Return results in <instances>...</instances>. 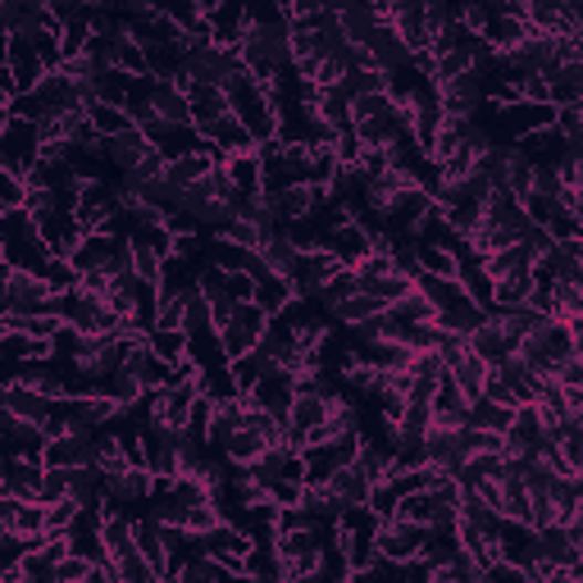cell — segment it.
Instances as JSON below:
<instances>
[{"mask_svg": "<svg viewBox=\"0 0 583 583\" xmlns=\"http://www.w3.org/2000/svg\"><path fill=\"white\" fill-rule=\"evenodd\" d=\"M146 337H150V346H155V352H160L169 365H178V361L191 356V337H187V329H150Z\"/></svg>", "mask_w": 583, "mask_h": 583, "instance_id": "45", "label": "cell"}, {"mask_svg": "<svg viewBox=\"0 0 583 583\" xmlns=\"http://www.w3.org/2000/svg\"><path fill=\"white\" fill-rule=\"evenodd\" d=\"M579 264H583V238H579Z\"/></svg>", "mask_w": 583, "mask_h": 583, "instance_id": "62", "label": "cell"}, {"mask_svg": "<svg viewBox=\"0 0 583 583\" xmlns=\"http://www.w3.org/2000/svg\"><path fill=\"white\" fill-rule=\"evenodd\" d=\"M556 128L570 142V155H583V105H561L556 110Z\"/></svg>", "mask_w": 583, "mask_h": 583, "instance_id": "50", "label": "cell"}, {"mask_svg": "<svg viewBox=\"0 0 583 583\" xmlns=\"http://www.w3.org/2000/svg\"><path fill=\"white\" fill-rule=\"evenodd\" d=\"M516 419V406H501L492 397H479L470 402V429H488V434H507Z\"/></svg>", "mask_w": 583, "mask_h": 583, "instance_id": "39", "label": "cell"}, {"mask_svg": "<svg viewBox=\"0 0 583 583\" xmlns=\"http://www.w3.org/2000/svg\"><path fill=\"white\" fill-rule=\"evenodd\" d=\"M223 96H228L232 114H238V119L251 128L256 146L279 137V105H274V96H269V87L247 69V60H238V64H232V73L223 77Z\"/></svg>", "mask_w": 583, "mask_h": 583, "instance_id": "2", "label": "cell"}, {"mask_svg": "<svg viewBox=\"0 0 583 583\" xmlns=\"http://www.w3.org/2000/svg\"><path fill=\"white\" fill-rule=\"evenodd\" d=\"M0 438H6V451L14 456H32V460H42L51 434L42 429V424H32L23 415H10V410H0Z\"/></svg>", "mask_w": 583, "mask_h": 583, "instance_id": "22", "label": "cell"}, {"mask_svg": "<svg viewBox=\"0 0 583 583\" xmlns=\"http://www.w3.org/2000/svg\"><path fill=\"white\" fill-rule=\"evenodd\" d=\"M37 160H42V128L23 114H6V124H0V169L28 178Z\"/></svg>", "mask_w": 583, "mask_h": 583, "instance_id": "6", "label": "cell"}, {"mask_svg": "<svg viewBox=\"0 0 583 583\" xmlns=\"http://www.w3.org/2000/svg\"><path fill=\"white\" fill-rule=\"evenodd\" d=\"M329 410H333V393H324V387H310V383H296L288 424H296V429H305V434H315L320 424L329 419Z\"/></svg>", "mask_w": 583, "mask_h": 583, "instance_id": "24", "label": "cell"}, {"mask_svg": "<svg viewBox=\"0 0 583 583\" xmlns=\"http://www.w3.org/2000/svg\"><path fill=\"white\" fill-rule=\"evenodd\" d=\"M160 10H165L174 23H183V32H191L197 23H206V19H210V14L197 6V0H160Z\"/></svg>", "mask_w": 583, "mask_h": 583, "instance_id": "54", "label": "cell"}, {"mask_svg": "<svg viewBox=\"0 0 583 583\" xmlns=\"http://www.w3.org/2000/svg\"><path fill=\"white\" fill-rule=\"evenodd\" d=\"M356 292H361V274H356V269H346V264H342L337 274L320 288V305H324V310H333V305H342L346 296H356Z\"/></svg>", "mask_w": 583, "mask_h": 583, "instance_id": "47", "label": "cell"}, {"mask_svg": "<svg viewBox=\"0 0 583 583\" xmlns=\"http://www.w3.org/2000/svg\"><path fill=\"white\" fill-rule=\"evenodd\" d=\"M548 101L561 105H583V60H561L548 77Z\"/></svg>", "mask_w": 583, "mask_h": 583, "instance_id": "31", "label": "cell"}, {"mask_svg": "<svg viewBox=\"0 0 583 583\" xmlns=\"http://www.w3.org/2000/svg\"><path fill=\"white\" fill-rule=\"evenodd\" d=\"M206 142H210V150H223V155H232V150H251V146H256L251 128L238 119V114H223L219 124H210V128H206Z\"/></svg>", "mask_w": 583, "mask_h": 583, "instance_id": "35", "label": "cell"}, {"mask_svg": "<svg viewBox=\"0 0 583 583\" xmlns=\"http://www.w3.org/2000/svg\"><path fill=\"white\" fill-rule=\"evenodd\" d=\"M424 538H429V524H415L406 516H393V520H383L378 524V552L383 556H393V561H415L419 548H424Z\"/></svg>", "mask_w": 583, "mask_h": 583, "instance_id": "17", "label": "cell"}, {"mask_svg": "<svg viewBox=\"0 0 583 583\" xmlns=\"http://www.w3.org/2000/svg\"><path fill=\"white\" fill-rule=\"evenodd\" d=\"M260 256H264V264L274 269L279 279H288L292 283V292H296V279H301V264H305V247H296L288 232H274L264 247H260Z\"/></svg>", "mask_w": 583, "mask_h": 583, "instance_id": "27", "label": "cell"}, {"mask_svg": "<svg viewBox=\"0 0 583 583\" xmlns=\"http://www.w3.org/2000/svg\"><path fill=\"white\" fill-rule=\"evenodd\" d=\"M77 516H83V507H77L73 497L46 501V533H69V529L77 524Z\"/></svg>", "mask_w": 583, "mask_h": 583, "instance_id": "51", "label": "cell"}, {"mask_svg": "<svg viewBox=\"0 0 583 583\" xmlns=\"http://www.w3.org/2000/svg\"><path fill=\"white\" fill-rule=\"evenodd\" d=\"M0 301H6V315H60L55 301L60 288L32 269H14L6 264V288H0Z\"/></svg>", "mask_w": 583, "mask_h": 583, "instance_id": "4", "label": "cell"}, {"mask_svg": "<svg viewBox=\"0 0 583 583\" xmlns=\"http://www.w3.org/2000/svg\"><path fill=\"white\" fill-rule=\"evenodd\" d=\"M320 247H329L346 269H356V264L374 251V232H369V223H361V219H346L342 228L324 232V242H320Z\"/></svg>", "mask_w": 583, "mask_h": 583, "instance_id": "21", "label": "cell"}, {"mask_svg": "<svg viewBox=\"0 0 583 583\" xmlns=\"http://www.w3.org/2000/svg\"><path fill=\"white\" fill-rule=\"evenodd\" d=\"M114 574H119V583H155V579H160L142 548H133V552H124L119 561H114Z\"/></svg>", "mask_w": 583, "mask_h": 583, "instance_id": "48", "label": "cell"}, {"mask_svg": "<svg viewBox=\"0 0 583 583\" xmlns=\"http://www.w3.org/2000/svg\"><path fill=\"white\" fill-rule=\"evenodd\" d=\"M60 497H69V470H64V465H46L42 501H60Z\"/></svg>", "mask_w": 583, "mask_h": 583, "instance_id": "57", "label": "cell"}, {"mask_svg": "<svg viewBox=\"0 0 583 583\" xmlns=\"http://www.w3.org/2000/svg\"><path fill=\"white\" fill-rule=\"evenodd\" d=\"M187 101H191V124H197L201 133H206L210 124H219L223 114H232L223 87H215V83H187Z\"/></svg>", "mask_w": 583, "mask_h": 583, "instance_id": "28", "label": "cell"}, {"mask_svg": "<svg viewBox=\"0 0 583 583\" xmlns=\"http://www.w3.org/2000/svg\"><path fill=\"white\" fill-rule=\"evenodd\" d=\"M0 410H10V415H23L32 424H46L60 415V402L46 397V393H37L32 383H19V378H6V387H0Z\"/></svg>", "mask_w": 583, "mask_h": 583, "instance_id": "15", "label": "cell"}, {"mask_svg": "<svg viewBox=\"0 0 583 583\" xmlns=\"http://www.w3.org/2000/svg\"><path fill=\"white\" fill-rule=\"evenodd\" d=\"M383 301L378 296H369V292H356V296H346L342 305H333L329 310V320L333 324H342V329H356V324H365V320H374V315H383Z\"/></svg>", "mask_w": 583, "mask_h": 583, "instance_id": "38", "label": "cell"}, {"mask_svg": "<svg viewBox=\"0 0 583 583\" xmlns=\"http://www.w3.org/2000/svg\"><path fill=\"white\" fill-rule=\"evenodd\" d=\"M524 242L533 247V256H538V260H542V256H548V251L556 247V238H552V232L542 228V223H533V228H529V238H524Z\"/></svg>", "mask_w": 583, "mask_h": 583, "instance_id": "59", "label": "cell"}, {"mask_svg": "<svg viewBox=\"0 0 583 583\" xmlns=\"http://www.w3.org/2000/svg\"><path fill=\"white\" fill-rule=\"evenodd\" d=\"M497 369L507 374V383L516 387V402L524 406V402H538L542 397V387H548V378H542L538 369H529L520 356H507V361H497Z\"/></svg>", "mask_w": 583, "mask_h": 583, "instance_id": "36", "label": "cell"}, {"mask_svg": "<svg viewBox=\"0 0 583 583\" xmlns=\"http://www.w3.org/2000/svg\"><path fill=\"white\" fill-rule=\"evenodd\" d=\"M488 110H492V119L501 124V133H507V142H520L524 133H533V128H548V124H556V105L552 101H507V105H497V101H488Z\"/></svg>", "mask_w": 583, "mask_h": 583, "instance_id": "9", "label": "cell"}, {"mask_svg": "<svg viewBox=\"0 0 583 583\" xmlns=\"http://www.w3.org/2000/svg\"><path fill=\"white\" fill-rule=\"evenodd\" d=\"M333 155H337V165H361V160H365V142H361L356 124H346V128H337Z\"/></svg>", "mask_w": 583, "mask_h": 583, "instance_id": "52", "label": "cell"}, {"mask_svg": "<svg viewBox=\"0 0 583 583\" xmlns=\"http://www.w3.org/2000/svg\"><path fill=\"white\" fill-rule=\"evenodd\" d=\"M210 169H219V160H215V150H197V155H178V160H169L165 178H169V183H178V187H187V183H197V178H206Z\"/></svg>", "mask_w": 583, "mask_h": 583, "instance_id": "41", "label": "cell"}, {"mask_svg": "<svg viewBox=\"0 0 583 583\" xmlns=\"http://www.w3.org/2000/svg\"><path fill=\"white\" fill-rule=\"evenodd\" d=\"M465 342H470V352H475V356H483L488 365H497V361L516 356V342H520V337H516L507 324L497 320V310H488V320H483V324H479L470 337H465Z\"/></svg>", "mask_w": 583, "mask_h": 583, "instance_id": "23", "label": "cell"}, {"mask_svg": "<svg viewBox=\"0 0 583 583\" xmlns=\"http://www.w3.org/2000/svg\"><path fill=\"white\" fill-rule=\"evenodd\" d=\"M28 206V178L14 169H0V210H19Z\"/></svg>", "mask_w": 583, "mask_h": 583, "instance_id": "53", "label": "cell"}, {"mask_svg": "<svg viewBox=\"0 0 583 583\" xmlns=\"http://www.w3.org/2000/svg\"><path fill=\"white\" fill-rule=\"evenodd\" d=\"M542 443H548V419H542V406L538 402L516 406V419H511V429H507V460L538 456Z\"/></svg>", "mask_w": 583, "mask_h": 583, "instance_id": "11", "label": "cell"}, {"mask_svg": "<svg viewBox=\"0 0 583 583\" xmlns=\"http://www.w3.org/2000/svg\"><path fill=\"white\" fill-rule=\"evenodd\" d=\"M42 483H46V460H32V456L6 451V465H0V492L42 501Z\"/></svg>", "mask_w": 583, "mask_h": 583, "instance_id": "16", "label": "cell"}, {"mask_svg": "<svg viewBox=\"0 0 583 583\" xmlns=\"http://www.w3.org/2000/svg\"><path fill=\"white\" fill-rule=\"evenodd\" d=\"M274 365H279V361L269 356L264 346H251L247 356H238V361H232V378H238V393H251V387H256L269 369H274Z\"/></svg>", "mask_w": 583, "mask_h": 583, "instance_id": "40", "label": "cell"}, {"mask_svg": "<svg viewBox=\"0 0 583 583\" xmlns=\"http://www.w3.org/2000/svg\"><path fill=\"white\" fill-rule=\"evenodd\" d=\"M465 456H470V443H465V429H447V424H434L429 429V465H443V470H460Z\"/></svg>", "mask_w": 583, "mask_h": 583, "instance_id": "29", "label": "cell"}, {"mask_svg": "<svg viewBox=\"0 0 583 583\" xmlns=\"http://www.w3.org/2000/svg\"><path fill=\"white\" fill-rule=\"evenodd\" d=\"M264 447H269V443H264L256 429H247V424H242V429L232 434V438H228V443H223L215 456H219V460H228V465H251V460H256Z\"/></svg>", "mask_w": 583, "mask_h": 583, "instance_id": "42", "label": "cell"}, {"mask_svg": "<svg viewBox=\"0 0 583 583\" xmlns=\"http://www.w3.org/2000/svg\"><path fill=\"white\" fill-rule=\"evenodd\" d=\"M324 524H305V529H283L274 538V552L283 561V579H315L324 561Z\"/></svg>", "mask_w": 583, "mask_h": 583, "instance_id": "5", "label": "cell"}, {"mask_svg": "<svg viewBox=\"0 0 583 583\" xmlns=\"http://www.w3.org/2000/svg\"><path fill=\"white\" fill-rule=\"evenodd\" d=\"M520 96H524V101H548V77H542V73H524Z\"/></svg>", "mask_w": 583, "mask_h": 583, "instance_id": "60", "label": "cell"}, {"mask_svg": "<svg viewBox=\"0 0 583 583\" xmlns=\"http://www.w3.org/2000/svg\"><path fill=\"white\" fill-rule=\"evenodd\" d=\"M483 264H488V274H492V279H507V274H533L538 256H533L529 242H511V247H501V251L483 256Z\"/></svg>", "mask_w": 583, "mask_h": 583, "instance_id": "34", "label": "cell"}, {"mask_svg": "<svg viewBox=\"0 0 583 583\" xmlns=\"http://www.w3.org/2000/svg\"><path fill=\"white\" fill-rule=\"evenodd\" d=\"M92 150H101V160L114 169V174H133L146 155L155 150V142L133 124V128H124V133H114V137H101Z\"/></svg>", "mask_w": 583, "mask_h": 583, "instance_id": "13", "label": "cell"}, {"mask_svg": "<svg viewBox=\"0 0 583 583\" xmlns=\"http://www.w3.org/2000/svg\"><path fill=\"white\" fill-rule=\"evenodd\" d=\"M219 169L228 174V183L238 187V191H260V187H264V160H260V146L223 155V165H219Z\"/></svg>", "mask_w": 583, "mask_h": 583, "instance_id": "30", "label": "cell"}, {"mask_svg": "<svg viewBox=\"0 0 583 583\" xmlns=\"http://www.w3.org/2000/svg\"><path fill=\"white\" fill-rule=\"evenodd\" d=\"M524 210H529L533 223L548 228L556 242H579V238H583V223H579L574 206L561 201V197H548V191H529V197H524Z\"/></svg>", "mask_w": 583, "mask_h": 583, "instance_id": "10", "label": "cell"}, {"mask_svg": "<svg viewBox=\"0 0 583 583\" xmlns=\"http://www.w3.org/2000/svg\"><path fill=\"white\" fill-rule=\"evenodd\" d=\"M383 315H387V320H402V324H438V305L424 296L419 288H410L406 296H397L393 305H387Z\"/></svg>", "mask_w": 583, "mask_h": 583, "instance_id": "37", "label": "cell"}, {"mask_svg": "<svg viewBox=\"0 0 583 583\" xmlns=\"http://www.w3.org/2000/svg\"><path fill=\"white\" fill-rule=\"evenodd\" d=\"M361 434H342V438H320V443H310L305 451H301V460H305V483H329L342 465H352L356 460V451H361Z\"/></svg>", "mask_w": 583, "mask_h": 583, "instance_id": "8", "label": "cell"}, {"mask_svg": "<svg viewBox=\"0 0 583 583\" xmlns=\"http://www.w3.org/2000/svg\"><path fill=\"white\" fill-rule=\"evenodd\" d=\"M238 55L247 60V69L260 77V83L269 87L274 77L292 64V19L288 14H247V32L238 42Z\"/></svg>", "mask_w": 583, "mask_h": 583, "instance_id": "1", "label": "cell"}, {"mask_svg": "<svg viewBox=\"0 0 583 583\" xmlns=\"http://www.w3.org/2000/svg\"><path fill=\"white\" fill-rule=\"evenodd\" d=\"M438 96H443L447 114H470V119H479V110L488 105V73L479 64L465 69L460 77H451V83L438 87Z\"/></svg>", "mask_w": 583, "mask_h": 583, "instance_id": "12", "label": "cell"}, {"mask_svg": "<svg viewBox=\"0 0 583 583\" xmlns=\"http://www.w3.org/2000/svg\"><path fill=\"white\" fill-rule=\"evenodd\" d=\"M397 507H402V488L393 483V475H387V479H378V483L369 488V511H374L378 520H393Z\"/></svg>", "mask_w": 583, "mask_h": 583, "instance_id": "49", "label": "cell"}, {"mask_svg": "<svg viewBox=\"0 0 583 583\" xmlns=\"http://www.w3.org/2000/svg\"><path fill=\"white\" fill-rule=\"evenodd\" d=\"M324 488L342 501V507H369V488H374V483H369V475L361 470V465L352 460V465H342V470H337Z\"/></svg>", "mask_w": 583, "mask_h": 583, "instance_id": "32", "label": "cell"}, {"mask_svg": "<svg viewBox=\"0 0 583 583\" xmlns=\"http://www.w3.org/2000/svg\"><path fill=\"white\" fill-rule=\"evenodd\" d=\"M137 548L146 552V561L155 565V574L169 579V542H165V520L160 516L137 520Z\"/></svg>", "mask_w": 583, "mask_h": 583, "instance_id": "33", "label": "cell"}, {"mask_svg": "<svg viewBox=\"0 0 583 583\" xmlns=\"http://www.w3.org/2000/svg\"><path fill=\"white\" fill-rule=\"evenodd\" d=\"M87 114H92V124H96V133H101V137H114V133H124V128H133V114H128L124 105H110V101H92V105H87Z\"/></svg>", "mask_w": 583, "mask_h": 583, "instance_id": "46", "label": "cell"}, {"mask_svg": "<svg viewBox=\"0 0 583 583\" xmlns=\"http://www.w3.org/2000/svg\"><path fill=\"white\" fill-rule=\"evenodd\" d=\"M556 315L561 320H583V288L579 283H556Z\"/></svg>", "mask_w": 583, "mask_h": 583, "instance_id": "55", "label": "cell"}, {"mask_svg": "<svg viewBox=\"0 0 583 583\" xmlns=\"http://www.w3.org/2000/svg\"><path fill=\"white\" fill-rule=\"evenodd\" d=\"M352 124H356L361 142H365V146H378V150H383V146H393L397 137L410 133V119L402 114V105H397L393 92L356 96V101H352Z\"/></svg>", "mask_w": 583, "mask_h": 583, "instance_id": "3", "label": "cell"}, {"mask_svg": "<svg viewBox=\"0 0 583 583\" xmlns=\"http://www.w3.org/2000/svg\"><path fill=\"white\" fill-rule=\"evenodd\" d=\"M247 424V397L242 393H228V397H215V410H210V451H219L232 434Z\"/></svg>", "mask_w": 583, "mask_h": 583, "instance_id": "26", "label": "cell"}, {"mask_svg": "<svg viewBox=\"0 0 583 583\" xmlns=\"http://www.w3.org/2000/svg\"><path fill=\"white\" fill-rule=\"evenodd\" d=\"M96 456H101V429H64L42 451L46 465H64V470H73V465H96Z\"/></svg>", "mask_w": 583, "mask_h": 583, "instance_id": "14", "label": "cell"}, {"mask_svg": "<svg viewBox=\"0 0 583 583\" xmlns=\"http://www.w3.org/2000/svg\"><path fill=\"white\" fill-rule=\"evenodd\" d=\"M92 37H96V23H92V14H77V19H69V23L60 28V46H64V60H73V55H87Z\"/></svg>", "mask_w": 583, "mask_h": 583, "instance_id": "44", "label": "cell"}, {"mask_svg": "<svg viewBox=\"0 0 583 583\" xmlns=\"http://www.w3.org/2000/svg\"><path fill=\"white\" fill-rule=\"evenodd\" d=\"M228 296L232 301H256V274H247V269H232V274H228Z\"/></svg>", "mask_w": 583, "mask_h": 583, "instance_id": "58", "label": "cell"}, {"mask_svg": "<svg viewBox=\"0 0 583 583\" xmlns=\"http://www.w3.org/2000/svg\"><path fill=\"white\" fill-rule=\"evenodd\" d=\"M337 23L346 32V42L365 46L378 32V23H387V0H346V6L337 10Z\"/></svg>", "mask_w": 583, "mask_h": 583, "instance_id": "20", "label": "cell"}, {"mask_svg": "<svg viewBox=\"0 0 583 583\" xmlns=\"http://www.w3.org/2000/svg\"><path fill=\"white\" fill-rule=\"evenodd\" d=\"M32 219H37V228H42V238L51 242L55 256H69L77 242L87 238V228L77 223L73 210H46V215H32Z\"/></svg>", "mask_w": 583, "mask_h": 583, "instance_id": "25", "label": "cell"}, {"mask_svg": "<svg viewBox=\"0 0 583 583\" xmlns=\"http://www.w3.org/2000/svg\"><path fill=\"white\" fill-rule=\"evenodd\" d=\"M0 23L6 32H60L64 19L46 0H0Z\"/></svg>", "mask_w": 583, "mask_h": 583, "instance_id": "18", "label": "cell"}, {"mask_svg": "<svg viewBox=\"0 0 583 583\" xmlns=\"http://www.w3.org/2000/svg\"><path fill=\"white\" fill-rule=\"evenodd\" d=\"M529 292H533V274H507V279H492V310L529 305Z\"/></svg>", "mask_w": 583, "mask_h": 583, "instance_id": "43", "label": "cell"}, {"mask_svg": "<svg viewBox=\"0 0 583 583\" xmlns=\"http://www.w3.org/2000/svg\"><path fill=\"white\" fill-rule=\"evenodd\" d=\"M269 320H274V315H269L260 301H238V310H232V315L219 324V346H223V356L238 361V356L251 352V346H260Z\"/></svg>", "mask_w": 583, "mask_h": 583, "instance_id": "7", "label": "cell"}, {"mask_svg": "<svg viewBox=\"0 0 583 583\" xmlns=\"http://www.w3.org/2000/svg\"><path fill=\"white\" fill-rule=\"evenodd\" d=\"M574 215H579V223H583V187H579V197H574Z\"/></svg>", "mask_w": 583, "mask_h": 583, "instance_id": "61", "label": "cell"}, {"mask_svg": "<svg viewBox=\"0 0 583 583\" xmlns=\"http://www.w3.org/2000/svg\"><path fill=\"white\" fill-rule=\"evenodd\" d=\"M105 497L114 507H142V501L155 497V475L146 465H124V470L105 475Z\"/></svg>", "mask_w": 583, "mask_h": 583, "instance_id": "19", "label": "cell"}, {"mask_svg": "<svg viewBox=\"0 0 583 583\" xmlns=\"http://www.w3.org/2000/svg\"><path fill=\"white\" fill-rule=\"evenodd\" d=\"M483 397H492V402H501V406H520V402H516V387L507 383V374H501L497 365H488V378H483Z\"/></svg>", "mask_w": 583, "mask_h": 583, "instance_id": "56", "label": "cell"}]
</instances>
